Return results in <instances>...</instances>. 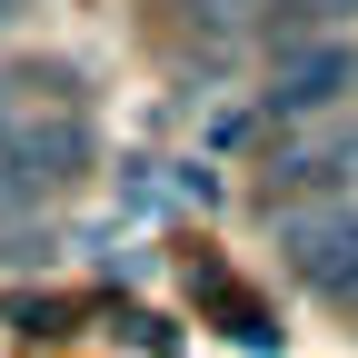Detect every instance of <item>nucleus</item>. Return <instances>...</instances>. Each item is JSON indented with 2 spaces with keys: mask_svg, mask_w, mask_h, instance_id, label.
<instances>
[{
  "mask_svg": "<svg viewBox=\"0 0 358 358\" xmlns=\"http://www.w3.org/2000/svg\"><path fill=\"white\" fill-rule=\"evenodd\" d=\"M348 90H358V50L348 40H299V50L268 70L259 100H268V120H319V110L348 100Z\"/></svg>",
  "mask_w": 358,
  "mask_h": 358,
  "instance_id": "1",
  "label": "nucleus"
},
{
  "mask_svg": "<svg viewBox=\"0 0 358 358\" xmlns=\"http://www.w3.org/2000/svg\"><path fill=\"white\" fill-rule=\"evenodd\" d=\"M279 259L319 299H358V209H299L279 229Z\"/></svg>",
  "mask_w": 358,
  "mask_h": 358,
  "instance_id": "2",
  "label": "nucleus"
},
{
  "mask_svg": "<svg viewBox=\"0 0 358 358\" xmlns=\"http://www.w3.org/2000/svg\"><path fill=\"white\" fill-rule=\"evenodd\" d=\"M358 10V0H279V10H268V20H279V40H319L329 20H348Z\"/></svg>",
  "mask_w": 358,
  "mask_h": 358,
  "instance_id": "3",
  "label": "nucleus"
},
{
  "mask_svg": "<svg viewBox=\"0 0 358 358\" xmlns=\"http://www.w3.org/2000/svg\"><path fill=\"white\" fill-rule=\"evenodd\" d=\"M179 10L209 20V30H229V20H249V10H259V0H179Z\"/></svg>",
  "mask_w": 358,
  "mask_h": 358,
  "instance_id": "4",
  "label": "nucleus"
},
{
  "mask_svg": "<svg viewBox=\"0 0 358 358\" xmlns=\"http://www.w3.org/2000/svg\"><path fill=\"white\" fill-rule=\"evenodd\" d=\"M0 129H10V110H0Z\"/></svg>",
  "mask_w": 358,
  "mask_h": 358,
  "instance_id": "5",
  "label": "nucleus"
}]
</instances>
